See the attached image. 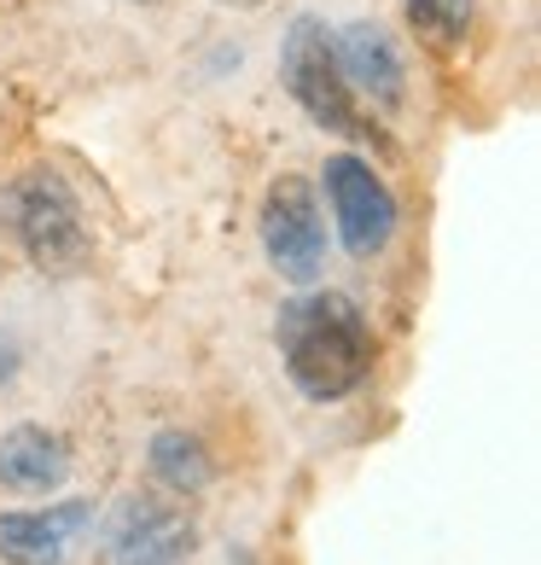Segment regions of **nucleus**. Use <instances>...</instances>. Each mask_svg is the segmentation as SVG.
<instances>
[{
    "instance_id": "obj_1",
    "label": "nucleus",
    "mask_w": 541,
    "mask_h": 565,
    "mask_svg": "<svg viewBox=\"0 0 541 565\" xmlns=\"http://www.w3.org/2000/svg\"><path fill=\"white\" fill-rule=\"evenodd\" d=\"M280 362L309 403H338L361 391L372 373V327L356 298L344 291H309L280 309Z\"/></svg>"
},
{
    "instance_id": "obj_2",
    "label": "nucleus",
    "mask_w": 541,
    "mask_h": 565,
    "mask_svg": "<svg viewBox=\"0 0 541 565\" xmlns=\"http://www.w3.org/2000/svg\"><path fill=\"white\" fill-rule=\"evenodd\" d=\"M280 82L315 129L349 135V140L372 135V117L356 106V94H349V82L338 71V47H332V30L321 18H309V12L291 18V30L280 41Z\"/></svg>"
},
{
    "instance_id": "obj_3",
    "label": "nucleus",
    "mask_w": 541,
    "mask_h": 565,
    "mask_svg": "<svg viewBox=\"0 0 541 565\" xmlns=\"http://www.w3.org/2000/svg\"><path fill=\"white\" fill-rule=\"evenodd\" d=\"M7 216L12 234L24 245V257L41 275H76L88 263V222H82V204L53 170H30L12 181L7 193Z\"/></svg>"
},
{
    "instance_id": "obj_4",
    "label": "nucleus",
    "mask_w": 541,
    "mask_h": 565,
    "mask_svg": "<svg viewBox=\"0 0 541 565\" xmlns=\"http://www.w3.org/2000/svg\"><path fill=\"white\" fill-rule=\"evenodd\" d=\"M257 227H262L268 263H274L291 286L321 280V268H326V216L315 204V186H309L303 175H280L274 186H268Z\"/></svg>"
},
{
    "instance_id": "obj_5",
    "label": "nucleus",
    "mask_w": 541,
    "mask_h": 565,
    "mask_svg": "<svg viewBox=\"0 0 541 565\" xmlns=\"http://www.w3.org/2000/svg\"><path fill=\"white\" fill-rule=\"evenodd\" d=\"M321 181H326L332 222H338L344 250L349 257H379V250L397 239V193L379 181V170L356 152H332Z\"/></svg>"
},
{
    "instance_id": "obj_6",
    "label": "nucleus",
    "mask_w": 541,
    "mask_h": 565,
    "mask_svg": "<svg viewBox=\"0 0 541 565\" xmlns=\"http://www.w3.org/2000/svg\"><path fill=\"white\" fill-rule=\"evenodd\" d=\"M193 548V519L158 495H122L99 525V559L106 565H181Z\"/></svg>"
},
{
    "instance_id": "obj_7",
    "label": "nucleus",
    "mask_w": 541,
    "mask_h": 565,
    "mask_svg": "<svg viewBox=\"0 0 541 565\" xmlns=\"http://www.w3.org/2000/svg\"><path fill=\"white\" fill-rule=\"evenodd\" d=\"M88 531H94V501H58L47 513H0V559L65 565Z\"/></svg>"
},
{
    "instance_id": "obj_8",
    "label": "nucleus",
    "mask_w": 541,
    "mask_h": 565,
    "mask_svg": "<svg viewBox=\"0 0 541 565\" xmlns=\"http://www.w3.org/2000/svg\"><path fill=\"white\" fill-rule=\"evenodd\" d=\"M332 47H338V71L349 82V94L372 99V106H402V88H408V71H402V53L397 41H390L379 24H349L332 35Z\"/></svg>"
},
{
    "instance_id": "obj_9",
    "label": "nucleus",
    "mask_w": 541,
    "mask_h": 565,
    "mask_svg": "<svg viewBox=\"0 0 541 565\" xmlns=\"http://www.w3.org/2000/svg\"><path fill=\"white\" fill-rule=\"evenodd\" d=\"M71 478V449L47 426H12L0 437V484L12 495H53Z\"/></svg>"
},
{
    "instance_id": "obj_10",
    "label": "nucleus",
    "mask_w": 541,
    "mask_h": 565,
    "mask_svg": "<svg viewBox=\"0 0 541 565\" xmlns=\"http://www.w3.org/2000/svg\"><path fill=\"white\" fill-rule=\"evenodd\" d=\"M152 478L175 495H198L216 478L210 449H204L193 431H158L152 437Z\"/></svg>"
},
{
    "instance_id": "obj_11",
    "label": "nucleus",
    "mask_w": 541,
    "mask_h": 565,
    "mask_svg": "<svg viewBox=\"0 0 541 565\" xmlns=\"http://www.w3.org/2000/svg\"><path fill=\"white\" fill-rule=\"evenodd\" d=\"M402 12H408V30L420 35L431 53H454L472 30L477 0H402Z\"/></svg>"
},
{
    "instance_id": "obj_12",
    "label": "nucleus",
    "mask_w": 541,
    "mask_h": 565,
    "mask_svg": "<svg viewBox=\"0 0 541 565\" xmlns=\"http://www.w3.org/2000/svg\"><path fill=\"white\" fill-rule=\"evenodd\" d=\"M12 373H18V339H12L7 327H0V385H7Z\"/></svg>"
},
{
    "instance_id": "obj_13",
    "label": "nucleus",
    "mask_w": 541,
    "mask_h": 565,
    "mask_svg": "<svg viewBox=\"0 0 541 565\" xmlns=\"http://www.w3.org/2000/svg\"><path fill=\"white\" fill-rule=\"evenodd\" d=\"M221 7H245V12H251V7H262V0H221Z\"/></svg>"
}]
</instances>
